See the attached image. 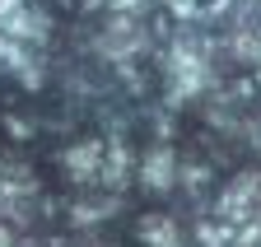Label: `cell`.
Wrapping results in <instances>:
<instances>
[{
	"instance_id": "ba28073f",
	"label": "cell",
	"mask_w": 261,
	"mask_h": 247,
	"mask_svg": "<svg viewBox=\"0 0 261 247\" xmlns=\"http://www.w3.org/2000/svg\"><path fill=\"white\" fill-rule=\"evenodd\" d=\"M108 5H112V10H121V14H130V10H145L149 0H108Z\"/></svg>"
},
{
	"instance_id": "9c48e42d",
	"label": "cell",
	"mask_w": 261,
	"mask_h": 247,
	"mask_svg": "<svg viewBox=\"0 0 261 247\" xmlns=\"http://www.w3.org/2000/svg\"><path fill=\"white\" fill-rule=\"evenodd\" d=\"M0 247H10V238H5V233H0Z\"/></svg>"
},
{
	"instance_id": "7a4b0ae2",
	"label": "cell",
	"mask_w": 261,
	"mask_h": 247,
	"mask_svg": "<svg viewBox=\"0 0 261 247\" xmlns=\"http://www.w3.org/2000/svg\"><path fill=\"white\" fill-rule=\"evenodd\" d=\"M205 79H210V61H205L201 42H177L168 51V89L177 98H187L196 89H205Z\"/></svg>"
},
{
	"instance_id": "277c9868",
	"label": "cell",
	"mask_w": 261,
	"mask_h": 247,
	"mask_svg": "<svg viewBox=\"0 0 261 247\" xmlns=\"http://www.w3.org/2000/svg\"><path fill=\"white\" fill-rule=\"evenodd\" d=\"M140 42H145V38H140V28L130 23V19H117V23H112V33L103 38L108 51H130V47H140Z\"/></svg>"
},
{
	"instance_id": "6da1fadb",
	"label": "cell",
	"mask_w": 261,
	"mask_h": 247,
	"mask_svg": "<svg viewBox=\"0 0 261 247\" xmlns=\"http://www.w3.org/2000/svg\"><path fill=\"white\" fill-rule=\"evenodd\" d=\"M219 224H228V229L256 224V229H261V173L238 177L233 187L219 196Z\"/></svg>"
},
{
	"instance_id": "5b68a950",
	"label": "cell",
	"mask_w": 261,
	"mask_h": 247,
	"mask_svg": "<svg viewBox=\"0 0 261 247\" xmlns=\"http://www.w3.org/2000/svg\"><path fill=\"white\" fill-rule=\"evenodd\" d=\"M173 5V14H182V19H210V14H219L228 0H168Z\"/></svg>"
},
{
	"instance_id": "3957f363",
	"label": "cell",
	"mask_w": 261,
	"mask_h": 247,
	"mask_svg": "<svg viewBox=\"0 0 261 247\" xmlns=\"http://www.w3.org/2000/svg\"><path fill=\"white\" fill-rule=\"evenodd\" d=\"M140 238L149 247H182V233L173 224V214H149V219L140 224Z\"/></svg>"
},
{
	"instance_id": "52a82bcc",
	"label": "cell",
	"mask_w": 261,
	"mask_h": 247,
	"mask_svg": "<svg viewBox=\"0 0 261 247\" xmlns=\"http://www.w3.org/2000/svg\"><path fill=\"white\" fill-rule=\"evenodd\" d=\"M228 247H261V229H256V224H247V229H233Z\"/></svg>"
},
{
	"instance_id": "8992f818",
	"label": "cell",
	"mask_w": 261,
	"mask_h": 247,
	"mask_svg": "<svg viewBox=\"0 0 261 247\" xmlns=\"http://www.w3.org/2000/svg\"><path fill=\"white\" fill-rule=\"evenodd\" d=\"M168 173H173V154L168 149H154L149 163H145V182H149V187H168Z\"/></svg>"
}]
</instances>
